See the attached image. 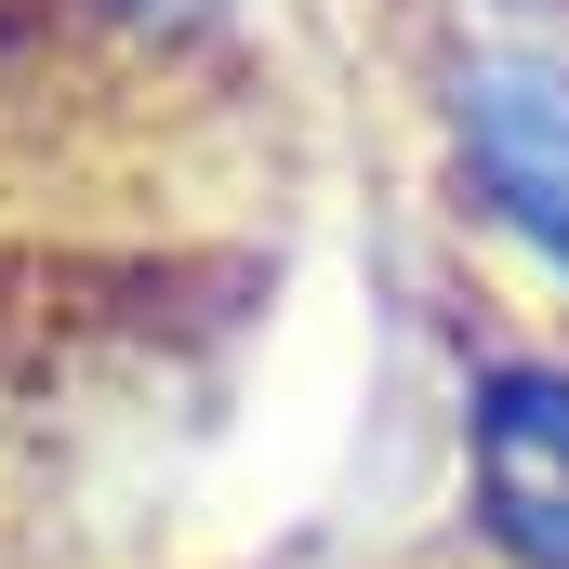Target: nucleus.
<instances>
[{"mask_svg": "<svg viewBox=\"0 0 569 569\" xmlns=\"http://www.w3.org/2000/svg\"><path fill=\"white\" fill-rule=\"evenodd\" d=\"M477 517L517 569H569V371L503 358L477 371Z\"/></svg>", "mask_w": 569, "mask_h": 569, "instance_id": "2", "label": "nucleus"}, {"mask_svg": "<svg viewBox=\"0 0 569 569\" xmlns=\"http://www.w3.org/2000/svg\"><path fill=\"white\" fill-rule=\"evenodd\" d=\"M477 199L569 279V53H463L450 80Z\"/></svg>", "mask_w": 569, "mask_h": 569, "instance_id": "1", "label": "nucleus"}]
</instances>
